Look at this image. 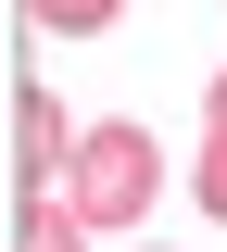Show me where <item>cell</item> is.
<instances>
[{
  "label": "cell",
  "mask_w": 227,
  "mask_h": 252,
  "mask_svg": "<svg viewBox=\"0 0 227 252\" xmlns=\"http://www.w3.org/2000/svg\"><path fill=\"white\" fill-rule=\"evenodd\" d=\"M152 189H164V152H152V126H76V152H64V202L114 240V227H139L152 215Z\"/></svg>",
  "instance_id": "1"
},
{
  "label": "cell",
  "mask_w": 227,
  "mask_h": 252,
  "mask_svg": "<svg viewBox=\"0 0 227 252\" xmlns=\"http://www.w3.org/2000/svg\"><path fill=\"white\" fill-rule=\"evenodd\" d=\"M64 152H76L64 101H51V89H26V101H13V164H26V189H51V177H64Z\"/></svg>",
  "instance_id": "2"
},
{
  "label": "cell",
  "mask_w": 227,
  "mask_h": 252,
  "mask_svg": "<svg viewBox=\"0 0 227 252\" xmlns=\"http://www.w3.org/2000/svg\"><path fill=\"white\" fill-rule=\"evenodd\" d=\"M89 240H101V227L76 215L64 189H26V227H13V252H89Z\"/></svg>",
  "instance_id": "3"
},
{
  "label": "cell",
  "mask_w": 227,
  "mask_h": 252,
  "mask_svg": "<svg viewBox=\"0 0 227 252\" xmlns=\"http://www.w3.org/2000/svg\"><path fill=\"white\" fill-rule=\"evenodd\" d=\"M190 189H202V215L227 227V76H202V164H190Z\"/></svg>",
  "instance_id": "4"
},
{
  "label": "cell",
  "mask_w": 227,
  "mask_h": 252,
  "mask_svg": "<svg viewBox=\"0 0 227 252\" xmlns=\"http://www.w3.org/2000/svg\"><path fill=\"white\" fill-rule=\"evenodd\" d=\"M127 13V0H26V26H51V38H101Z\"/></svg>",
  "instance_id": "5"
}]
</instances>
